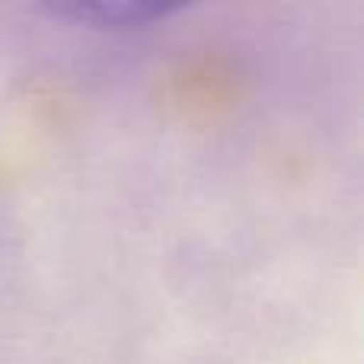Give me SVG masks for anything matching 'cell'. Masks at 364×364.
Segmentation results:
<instances>
[{"mask_svg": "<svg viewBox=\"0 0 364 364\" xmlns=\"http://www.w3.org/2000/svg\"><path fill=\"white\" fill-rule=\"evenodd\" d=\"M48 13L77 26H90V29H144L176 13V6L147 4V0H100V4L77 0V4H51Z\"/></svg>", "mask_w": 364, "mask_h": 364, "instance_id": "obj_1", "label": "cell"}]
</instances>
